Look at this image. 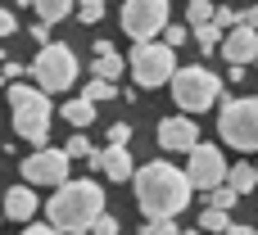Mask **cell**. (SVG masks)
Here are the masks:
<instances>
[{
	"label": "cell",
	"mask_w": 258,
	"mask_h": 235,
	"mask_svg": "<svg viewBox=\"0 0 258 235\" xmlns=\"http://www.w3.org/2000/svg\"><path fill=\"white\" fill-rule=\"evenodd\" d=\"M91 168L104 172L109 181H127V177H136V159H132L127 145H104V149H95V154H91Z\"/></svg>",
	"instance_id": "12"
},
{
	"label": "cell",
	"mask_w": 258,
	"mask_h": 235,
	"mask_svg": "<svg viewBox=\"0 0 258 235\" xmlns=\"http://www.w3.org/2000/svg\"><path fill=\"white\" fill-rule=\"evenodd\" d=\"M0 217H5V208H0Z\"/></svg>",
	"instance_id": "38"
},
{
	"label": "cell",
	"mask_w": 258,
	"mask_h": 235,
	"mask_svg": "<svg viewBox=\"0 0 258 235\" xmlns=\"http://www.w3.org/2000/svg\"><path fill=\"white\" fill-rule=\"evenodd\" d=\"M136 235H186V231H177L172 222H145V226H136Z\"/></svg>",
	"instance_id": "27"
},
{
	"label": "cell",
	"mask_w": 258,
	"mask_h": 235,
	"mask_svg": "<svg viewBox=\"0 0 258 235\" xmlns=\"http://www.w3.org/2000/svg\"><path fill=\"white\" fill-rule=\"evenodd\" d=\"M186 177H190V186H195V190L213 195V190H222V186H227L231 163H227V154H222L218 145H204V140H200V149H195V154H190V163H186Z\"/></svg>",
	"instance_id": "9"
},
{
	"label": "cell",
	"mask_w": 258,
	"mask_h": 235,
	"mask_svg": "<svg viewBox=\"0 0 258 235\" xmlns=\"http://www.w3.org/2000/svg\"><path fill=\"white\" fill-rule=\"evenodd\" d=\"M190 36H195V32H190V27H181V23H172V27H168V32H163V45H172V50H177V45H186V41H190Z\"/></svg>",
	"instance_id": "25"
},
{
	"label": "cell",
	"mask_w": 258,
	"mask_h": 235,
	"mask_svg": "<svg viewBox=\"0 0 258 235\" xmlns=\"http://www.w3.org/2000/svg\"><path fill=\"white\" fill-rule=\"evenodd\" d=\"M122 91L113 86V82H100V77H91L86 86H82V100H91V104H104V100H118Z\"/></svg>",
	"instance_id": "18"
},
{
	"label": "cell",
	"mask_w": 258,
	"mask_h": 235,
	"mask_svg": "<svg viewBox=\"0 0 258 235\" xmlns=\"http://www.w3.org/2000/svg\"><path fill=\"white\" fill-rule=\"evenodd\" d=\"M32 41L45 50V45H50V23H36V27H32Z\"/></svg>",
	"instance_id": "31"
},
{
	"label": "cell",
	"mask_w": 258,
	"mask_h": 235,
	"mask_svg": "<svg viewBox=\"0 0 258 235\" xmlns=\"http://www.w3.org/2000/svg\"><path fill=\"white\" fill-rule=\"evenodd\" d=\"M227 235H258V231H249V226H231Z\"/></svg>",
	"instance_id": "34"
},
{
	"label": "cell",
	"mask_w": 258,
	"mask_h": 235,
	"mask_svg": "<svg viewBox=\"0 0 258 235\" xmlns=\"http://www.w3.org/2000/svg\"><path fill=\"white\" fill-rule=\"evenodd\" d=\"M14 32H18V18L9 9H0V36H14Z\"/></svg>",
	"instance_id": "30"
},
{
	"label": "cell",
	"mask_w": 258,
	"mask_h": 235,
	"mask_svg": "<svg viewBox=\"0 0 258 235\" xmlns=\"http://www.w3.org/2000/svg\"><path fill=\"white\" fill-rule=\"evenodd\" d=\"M9 113H14V131L27 140V145H36V149H45V140H50V122H54V109H50V95L41 91V86H27V82H14L9 86Z\"/></svg>",
	"instance_id": "3"
},
{
	"label": "cell",
	"mask_w": 258,
	"mask_h": 235,
	"mask_svg": "<svg viewBox=\"0 0 258 235\" xmlns=\"http://www.w3.org/2000/svg\"><path fill=\"white\" fill-rule=\"evenodd\" d=\"M82 235H95V231H82Z\"/></svg>",
	"instance_id": "37"
},
{
	"label": "cell",
	"mask_w": 258,
	"mask_h": 235,
	"mask_svg": "<svg viewBox=\"0 0 258 235\" xmlns=\"http://www.w3.org/2000/svg\"><path fill=\"white\" fill-rule=\"evenodd\" d=\"M159 149H163V154H195V149H200V127H195V118H163V122H159Z\"/></svg>",
	"instance_id": "11"
},
{
	"label": "cell",
	"mask_w": 258,
	"mask_h": 235,
	"mask_svg": "<svg viewBox=\"0 0 258 235\" xmlns=\"http://www.w3.org/2000/svg\"><path fill=\"white\" fill-rule=\"evenodd\" d=\"M68 163H73V159H68L63 149H50V145H45V149H36V154L23 159V181H27V186H54V190H59L63 181H73V177H68Z\"/></svg>",
	"instance_id": "10"
},
{
	"label": "cell",
	"mask_w": 258,
	"mask_h": 235,
	"mask_svg": "<svg viewBox=\"0 0 258 235\" xmlns=\"http://www.w3.org/2000/svg\"><path fill=\"white\" fill-rule=\"evenodd\" d=\"M213 14H218L213 0H190V9H186V27H190V32H195V27H209Z\"/></svg>",
	"instance_id": "20"
},
{
	"label": "cell",
	"mask_w": 258,
	"mask_h": 235,
	"mask_svg": "<svg viewBox=\"0 0 258 235\" xmlns=\"http://www.w3.org/2000/svg\"><path fill=\"white\" fill-rule=\"evenodd\" d=\"M23 235H63V231H54V226H27Z\"/></svg>",
	"instance_id": "33"
},
{
	"label": "cell",
	"mask_w": 258,
	"mask_h": 235,
	"mask_svg": "<svg viewBox=\"0 0 258 235\" xmlns=\"http://www.w3.org/2000/svg\"><path fill=\"white\" fill-rule=\"evenodd\" d=\"M91 72H95L100 82H118V77L127 72V59H122L109 41H95V63H91Z\"/></svg>",
	"instance_id": "14"
},
{
	"label": "cell",
	"mask_w": 258,
	"mask_h": 235,
	"mask_svg": "<svg viewBox=\"0 0 258 235\" xmlns=\"http://www.w3.org/2000/svg\"><path fill=\"white\" fill-rule=\"evenodd\" d=\"M63 122H73V127L95 122V104H91V100H68V104H63Z\"/></svg>",
	"instance_id": "19"
},
{
	"label": "cell",
	"mask_w": 258,
	"mask_h": 235,
	"mask_svg": "<svg viewBox=\"0 0 258 235\" xmlns=\"http://www.w3.org/2000/svg\"><path fill=\"white\" fill-rule=\"evenodd\" d=\"M222 41H227V32H222L218 23H209V27H195V45H200L204 54H213V50H222Z\"/></svg>",
	"instance_id": "22"
},
{
	"label": "cell",
	"mask_w": 258,
	"mask_h": 235,
	"mask_svg": "<svg viewBox=\"0 0 258 235\" xmlns=\"http://www.w3.org/2000/svg\"><path fill=\"white\" fill-rule=\"evenodd\" d=\"M222 59L231 63V68H245V63H258V32L254 27H236V32H227V41H222Z\"/></svg>",
	"instance_id": "13"
},
{
	"label": "cell",
	"mask_w": 258,
	"mask_h": 235,
	"mask_svg": "<svg viewBox=\"0 0 258 235\" xmlns=\"http://www.w3.org/2000/svg\"><path fill=\"white\" fill-rule=\"evenodd\" d=\"M172 100H177L181 113H204V109H213V104L227 100V82H222L213 68L190 63V68H181V72L172 77Z\"/></svg>",
	"instance_id": "4"
},
{
	"label": "cell",
	"mask_w": 258,
	"mask_h": 235,
	"mask_svg": "<svg viewBox=\"0 0 258 235\" xmlns=\"http://www.w3.org/2000/svg\"><path fill=\"white\" fill-rule=\"evenodd\" d=\"M186 235H204V231H186Z\"/></svg>",
	"instance_id": "36"
},
{
	"label": "cell",
	"mask_w": 258,
	"mask_h": 235,
	"mask_svg": "<svg viewBox=\"0 0 258 235\" xmlns=\"http://www.w3.org/2000/svg\"><path fill=\"white\" fill-rule=\"evenodd\" d=\"M227 186H231V190L245 199V195L258 186V168H249V163H236V168H231V177H227Z\"/></svg>",
	"instance_id": "17"
},
{
	"label": "cell",
	"mask_w": 258,
	"mask_h": 235,
	"mask_svg": "<svg viewBox=\"0 0 258 235\" xmlns=\"http://www.w3.org/2000/svg\"><path fill=\"white\" fill-rule=\"evenodd\" d=\"M32 77H36V86H41L45 95H59V91H68V86L77 82V54H73L63 41H50V45L32 59Z\"/></svg>",
	"instance_id": "7"
},
{
	"label": "cell",
	"mask_w": 258,
	"mask_h": 235,
	"mask_svg": "<svg viewBox=\"0 0 258 235\" xmlns=\"http://www.w3.org/2000/svg\"><path fill=\"white\" fill-rule=\"evenodd\" d=\"M63 154H68V159H91L95 149H91V140H86V136H73V140L63 145Z\"/></svg>",
	"instance_id": "26"
},
{
	"label": "cell",
	"mask_w": 258,
	"mask_h": 235,
	"mask_svg": "<svg viewBox=\"0 0 258 235\" xmlns=\"http://www.w3.org/2000/svg\"><path fill=\"white\" fill-rule=\"evenodd\" d=\"M127 68H132L136 86H145V91L172 86V77L181 72V68H177V50H172V45H163V41L136 45V50H132V59H127Z\"/></svg>",
	"instance_id": "5"
},
{
	"label": "cell",
	"mask_w": 258,
	"mask_h": 235,
	"mask_svg": "<svg viewBox=\"0 0 258 235\" xmlns=\"http://www.w3.org/2000/svg\"><path fill=\"white\" fill-rule=\"evenodd\" d=\"M91 231H95V235H122V226H118V217H109V213H104Z\"/></svg>",
	"instance_id": "28"
},
{
	"label": "cell",
	"mask_w": 258,
	"mask_h": 235,
	"mask_svg": "<svg viewBox=\"0 0 258 235\" xmlns=\"http://www.w3.org/2000/svg\"><path fill=\"white\" fill-rule=\"evenodd\" d=\"M195 199V186L181 168L154 159L145 168H136V208L145 213V222H172L177 213H186Z\"/></svg>",
	"instance_id": "1"
},
{
	"label": "cell",
	"mask_w": 258,
	"mask_h": 235,
	"mask_svg": "<svg viewBox=\"0 0 258 235\" xmlns=\"http://www.w3.org/2000/svg\"><path fill=\"white\" fill-rule=\"evenodd\" d=\"M236 199H240V195H236L231 186H222V190H213V195H209V208H218V213H231V204H236Z\"/></svg>",
	"instance_id": "23"
},
{
	"label": "cell",
	"mask_w": 258,
	"mask_h": 235,
	"mask_svg": "<svg viewBox=\"0 0 258 235\" xmlns=\"http://www.w3.org/2000/svg\"><path fill=\"white\" fill-rule=\"evenodd\" d=\"M240 23H245V27H254V32H258V5H249V9L240 14Z\"/></svg>",
	"instance_id": "32"
},
{
	"label": "cell",
	"mask_w": 258,
	"mask_h": 235,
	"mask_svg": "<svg viewBox=\"0 0 258 235\" xmlns=\"http://www.w3.org/2000/svg\"><path fill=\"white\" fill-rule=\"evenodd\" d=\"M32 9H36L41 23H59V18L77 14V0H32Z\"/></svg>",
	"instance_id": "16"
},
{
	"label": "cell",
	"mask_w": 258,
	"mask_h": 235,
	"mask_svg": "<svg viewBox=\"0 0 258 235\" xmlns=\"http://www.w3.org/2000/svg\"><path fill=\"white\" fill-rule=\"evenodd\" d=\"M231 226H236V222H231L227 213H218V208H204V213H200V231L204 235H227Z\"/></svg>",
	"instance_id": "21"
},
{
	"label": "cell",
	"mask_w": 258,
	"mask_h": 235,
	"mask_svg": "<svg viewBox=\"0 0 258 235\" xmlns=\"http://www.w3.org/2000/svg\"><path fill=\"white\" fill-rule=\"evenodd\" d=\"M36 190H27V186H14V190H5V217L9 222H32L36 217Z\"/></svg>",
	"instance_id": "15"
},
{
	"label": "cell",
	"mask_w": 258,
	"mask_h": 235,
	"mask_svg": "<svg viewBox=\"0 0 258 235\" xmlns=\"http://www.w3.org/2000/svg\"><path fill=\"white\" fill-rule=\"evenodd\" d=\"M14 5H32V0H14Z\"/></svg>",
	"instance_id": "35"
},
{
	"label": "cell",
	"mask_w": 258,
	"mask_h": 235,
	"mask_svg": "<svg viewBox=\"0 0 258 235\" xmlns=\"http://www.w3.org/2000/svg\"><path fill=\"white\" fill-rule=\"evenodd\" d=\"M100 14H104V0H77V18L82 23H100Z\"/></svg>",
	"instance_id": "24"
},
{
	"label": "cell",
	"mask_w": 258,
	"mask_h": 235,
	"mask_svg": "<svg viewBox=\"0 0 258 235\" xmlns=\"http://www.w3.org/2000/svg\"><path fill=\"white\" fill-rule=\"evenodd\" d=\"M218 131H222V140H227L231 149H254V154H258V95L222 100Z\"/></svg>",
	"instance_id": "6"
},
{
	"label": "cell",
	"mask_w": 258,
	"mask_h": 235,
	"mask_svg": "<svg viewBox=\"0 0 258 235\" xmlns=\"http://www.w3.org/2000/svg\"><path fill=\"white\" fill-rule=\"evenodd\" d=\"M45 217H50V226L63 235H82L91 231L100 217H104V190L95 186V181H63L54 195H50V204H45Z\"/></svg>",
	"instance_id": "2"
},
{
	"label": "cell",
	"mask_w": 258,
	"mask_h": 235,
	"mask_svg": "<svg viewBox=\"0 0 258 235\" xmlns=\"http://www.w3.org/2000/svg\"><path fill=\"white\" fill-rule=\"evenodd\" d=\"M168 5L172 0H127L122 5V32L136 41V45H150L159 32H168Z\"/></svg>",
	"instance_id": "8"
},
{
	"label": "cell",
	"mask_w": 258,
	"mask_h": 235,
	"mask_svg": "<svg viewBox=\"0 0 258 235\" xmlns=\"http://www.w3.org/2000/svg\"><path fill=\"white\" fill-rule=\"evenodd\" d=\"M127 140H132V127L127 122H113L109 127V145H127Z\"/></svg>",
	"instance_id": "29"
}]
</instances>
